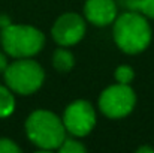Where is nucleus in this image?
Here are the masks:
<instances>
[{
	"label": "nucleus",
	"mask_w": 154,
	"mask_h": 153,
	"mask_svg": "<svg viewBox=\"0 0 154 153\" xmlns=\"http://www.w3.org/2000/svg\"><path fill=\"white\" fill-rule=\"evenodd\" d=\"M52 66L58 72H69L75 66V57L66 47L57 48L52 54Z\"/></svg>",
	"instance_id": "nucleus-9"
},
{
	"label": "nucleus",
	"mask_w": 154,
	"mask_h": 153,
	"mask_svg": "<svg viewBox=\"0 0 154 153\" xmlns=\"http://www.w3.org/2000/svg\"><path fill=\"white\" fill-rule=\"evenodd\" d=\"M118 15L114 0H87L84 5V17L88 23L97 27H105L114 23Z\"/></svg>",
	"instance_id": "nucleus-8"
},
{
	"label": "nucleus",
	"mask_w": 154,
	"mask_h": 153,
	"mask_svg": "<svg viewBox=\"0 0 154 153\" xmlns=\"http://www.w3.org/2000/svg\"><path fill=\"white\" fill-rule=\"evenodd\" d=\"M15 110V98L12 90L6 86H0V119L9 117Z\"/></svg>",
	"instance_id": "nucleus-10"
},
{
	"label": "nucleus",
	"mask_w": 154,
	"mask_h": 153,
	"mask_svg": "<svg viewBox=\"0 0 154 153\" xmlns=\"http://www.w3.org/2000/svg\"><path fill=\"white\" fill-rule=\"evenodd\" d=\"M26 134L41 150H57L67 132L57 114L48 110H36L26 120Z\"/></svg>",
	"instance_id": "nucleus-2"
},
{
	"label": "nucleus",
	"mask_w": 154,
	"mask_h": 153,
	"mask_svg": "<svg viewBox=\"0 0 154 153\" xmlns=\"http://www.w3.org/2000/svg\"><path fill=\"white\" fill-rule=\"evenodd\" d=\"M0 44L5 53L14 59L33 57L45 45V35L27 24H9L0 32Z\"/></svg>",
	"instance_id": "nucleus-3"
},
{
	"label": "nucleus",
	"mask_w": 154,
	"mask_h": 153,
	"mask_svg": "<svg viewBox=\"0 0 154 153\" xmlns=\"http://www.w3.org/2000/svg\"><path fill=\"white\" fill-rule=\"evenodd\" d=\"M136 104V95L130 84H114L99 96V108L108 119H123L129 116Z\"/></svg>",
	"instance_id": "nucleus-5"
},
{
	"label": "nucleus",
	"mask_w": 154,
	"mask_h": 153,
	"mask_svg": "<svg viewBox=\"0 0 154 153\" xmlns=\"http://www.w3.org/2000/svg\"><path fill=\"white\" fill-rule=\"evenodd\" d=\"M114 77H115L117 83H120V84H130L135 78V71L129 65H121L115 69Z\"/></svg>",
	"instance_id": "nucleus-13"
},
{
	"label": "nucleus",
	"mask_w": 154,
	"mask_h": 153,
	"mask_svg": "<svg viewBox=\"0 0 154 153\" xmlns=\"http://www.w3.org/2000/svg\"><path fill=\"white\" fill-rule=\"evenodd\" d=\"M112 24L114 41L123 53L139 54L151 44L153 32L150 23L142 14L136 11H127L121 15H117Z\"/></svg>",
	"instance_id": "nucleus-1"
},
{
	"label": "nucleus",
	"mask_w": 154,
	"mask_h": 153,
	"mask_svg": "<svg viewBox=\"0 0 154 153\" xmlns=\"http://www.w3.org/2000/svg\"><path fill=\"white\" fill-rule=\"evenodd\" d=\"M21 147L11 138H0V153H20Z\"/></svg>",
	"instance_id": "nucleus-14"
},
{
	"label": "nucleus",
	"mask_w": 154,
	"mask_h": 153,
	"mask_svg": "<svg viewBox=\"0 0 154 153\" xmlns=\"http://www.w3.org/2000/svg\"><path fill=\"white\" fill-rule=\"evenodd\" d=\"M138 152L139 153H154V147H148V146H141L139 149H138Z\"/></svg>",
	"instance_id": "nucleus-17"
},
{
	"label": "nucleus",
	"mask_w": 154,
	"mask_h": 153,
	"mask_svg": "<svg viewBox=\"0 0 154 153\" xmlns=\"http://www.w3.org/2000/svg\"><path fill=\"white\" fill-rule=\"evenodd\" d=\"M66 132L73 137H87L96 126V111L88 101L78 99L70 102L61 117Z\"/></svg>",
	"instance_id": "nucleus-6"
},
{
	"label": "nucleus",
	"mask_w": 154,
	"mask_h": 153,
	"mask_svg": "<svg viewBox=\"0 0 154 153\" xmlns=\"http://www.w3.org/2000/svg\"><path fill=\"white\" fill-rule=\"evenodd\" d=\"M6 86L18 95L29 96L36 93L45 80V72L42 66L30 57L17 59L14 63L8 65L5 72Z\"/></svg>",
	"instance_id": "nucleus-4"
},
{
	"label": "nucleus",
	"mask_w": 154,
	"mask_h": 153,
	"mask_svg": "<svg viewBox=\"0 0 154 153\" xmlns=\"http://www.w3.org/2000/svg\"><path fill=\"white\" fill-rule=\"evenodd\" d=\"M85 21L81 15L75 12H67L63 14L55 20L52 24L51 35L52 39L60 45V47H72L76 45L85 35Z\"/></svg>",
	"instance_id": "nucleus-7"
},
{
	"label": "nucleus",
	"mask_w": 154,
	"mask_h": 153,
	"mask_svg": "<svg viewBox=\"0 0 154 153\" xmlns=\"http://www.w3.org/2000/svg\"><path fill=\"white\" fill-rule=\"evenodd\" d=\"M57 150L61 153H85L87 152L85 146L81 141H78L76 138H67V137L64 138V141L61 143V146Z\"/></svg>",
	"instance_id": "nucleus-12"
},
{
	"label": "nucleus",
	"mask_w": 154,
	"mask_h": 153,
	"mask_svg": "<svg viewBox=\"0 0 154 153\" xmlns=\"http://www.w3.org/2000/svg\"><path fill=\"white\" fill-rule=\"evenodd\" d=\"M9 24H12V23H11V18H9L8 15H0V29H5V27H8Z\"/></svg>",
	"instance_id": "nucleus-15"
},
{
	"label": "nucleus",
	"mask_w": 154,
	"mask_h": 153,
	"mask_svg": "<svg viewBox=\"0 0 154 153\" xmlns=\"http://www.w3.org/2000/svg\"><path fill=\"white\" fill-rule=\"evenodd\" d=\"M6 66H8V59L3 53H0V72H5Z\"/></svg>",
	"instance_id": "nucleus-16"
},
{
	"label": "nucleus",
	"mask_w": 154,
	"mask_h": 153,
	"mask_svg": "<svg viewBox=\"0 0 154 153\" xmlns=\"http://www.w3.org/2000/svg\"><path fill=\"white\" fill-rule=\"evenodd\" d=\"M124 8L136 11L145 18H154V0H123Z\"/></svg>",
	"instance_id": "nucleus-11"
}]
</instances>
